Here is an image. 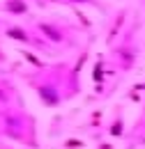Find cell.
I'll return each instance as SVG.
<instances>
[{
    "mask_svg": "<svg viewBox=\"0 0 145 149\" xmlns=\"http://www.w3.org/2000/svg\"><path fill=\"white\" fill-rule=\"evenodd\" d=\"M7 7H9L12 14H25L28 12V7H25L23 0H7Z\"/></svg>",
    "mask_w": 145,
    "mask_h": 149,
    "instance_id": "6da1fadb",
    "label": "cell"
},
{
    "mask_svg": "<svg viewBox=\"0 0 145 149\" xmlns=\"http://www.w3.org/2000/svg\"><path fill=\"white\" fill-rule=\"evenodd\" d=\"M42 96H44V99H46V103H49V106H55V101H58V99H55V94L51 92V90H42Z\"/></svg>",
    "mask_w": 145,
    "mask_h": 149,
    "instance_id": "7a4b0ae2",
    "label": "cell"
},
{
    "mask_svg": "<svg viewBox=\"0 0 145 149\" xmlns=\"http://www.w3.org/2000/svg\"><path fill=\"white\" fill-rule=\"evenodd\" d=\"M7 35L14 39H25V32L21 30V28H12V30H7Z\"/></svg>",
    "mask_w": 145,
    "mask_h": 149,
    "instance_id": "3957f363",
    "label": "cell"
}]
</instances>
